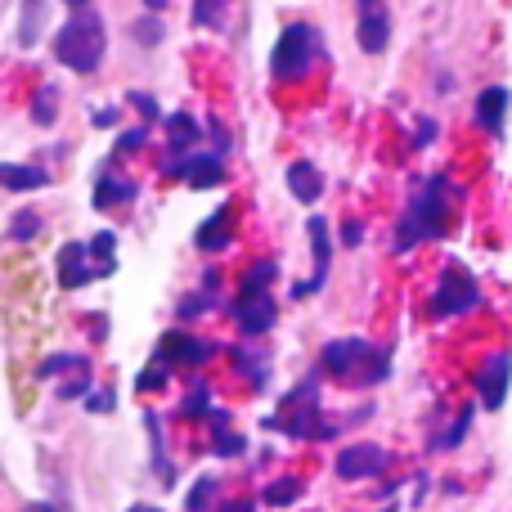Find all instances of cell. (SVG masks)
Wrapping results in <instances>:
<instances>
[{
    "instance_id": "obj_41",
    "label": "cell",
    "mask_w": 512,
    "mask_h": 512,
    "mask_svg": "<svg viewBox=\"0 0 512 512\" xmlns=\"http://www.w3.org/2000/svg\"><path fill=\"white\" fill-rule=\"evenodd\" d=\"M360 239H364L360 221H346V230H342V243H346V248H360Z\"/></svg>"
},
{
    "instance_id": "obj_32",
    "label": "cell",
    "mask_w": 512,
    "mask_h": 512,
    "mask_svg": "<svg viewBox=\"0 0 512 512\" xmlns=\"http://www.w3.org/2000/svg\"><path fill=\"white\" fill-rule=\"evenodd\" d=\"M194 18H198L203 27H216V23H221V0H198Z\"/></svg>"
},
{
    "instance_id": "obj_14",
    "label": "cell",
    "mask_w": 512,
    "mask_h": 512,
    "mask_svg": "<svg viewBox=\"0 0 512 512\" xmlns=\"http://www.w3.org/2000/svg\"><path fill=\"white\" fill-rule=\"evenodd\" d=\"M180 176H185L194 189H212V185H221L225 162H221V153H189Z\"/></svg>"
},
{
    "instance_id": "obj_24",
    "label": "cell",
    "mask_w": 512,
    "mask_h": 512,
    "mask_svg": "<svg viewBox=\"0 0 512 512\" xmlns=\"http://www.w3.org/2000/svg\"><path fill=\"white\" fill-rule=\"evenodd\" d=\"M274 274H279V265H274V261H261L256 270H248V279H243V292H265V283H270Z\"/></svg>"
},
{
    "instance_id": "obj_19",
    "label": "cell",
    "mask_w": 512,
    "mask_h": 512,
    "mask_svg": "<svg viewBox=\"0 0 512 512\" xmlns=\"http://www.w3.org/2000/svg\"><path fill=\"white\" fill-rule=\"evenodd\" d=\"M230 221H234L230 207H221L216 216H207V225L198 230V252H221L225 243H230Z\"/></svg>"
},
{
    "instance_id": "obj_8",
    "label": "cell",
    "mask_w": 512,
    "mask_h": 512,
    "mask_svg": "<svg viewBox=\"0 0 512 512\" xmlns=\"http://www.w3.org/2000/svg\"><path fill=\"white\" fill-rule=\"evenodd\" d=\"M382 468H387V450L382 445H346L342 454H337V477L342 481H364V477H382Z\"/></svg>"
},
{
    "instance_id": "obj_9",
    "label": "cell",
    "mask_w": 512,
    "mask_h": 512,
    "mask_svg": "<svg viewBox=\"0 0 512 512\" xmlns=\"http://www.w3.org/2000/svg\"><path fill=\"white\" fill-rule=\"evenodd\" d=\"M306 230H310V252H315V274H310L306 283H297V288H292V297H310V292L324 288V283H328V261H333V239H328V221H324V216H310Z\"/></svg>"
},
{
    "instance_id": "obj_5",
    "label": "cell",
    "mask_w": 512,
    "mask_h": 512,
    "mask_svg": "<svg viewBox=\"0 0 512 512\" xmlns=\"http://www.w3.org/2000/svg\"><path fill=\"white\" fill-rule=\"evenodd\" d=\"M274 427H283L292 441H324V436H333V427H324V418H319L315 382L297 387L288 400H283V414L274 418Z\"/></svg>"
},
{
    "instance_id": "obj_25",
    "label": "cell",
    "mask_w": 512,
    "mask_h": 512,
    "mask_svg": "<svg viewBox=\"0 0 512 512\" xmlns=\"http://www.w3.org/2000/svg\"><path fill=\"white\" fill-rule=\"evenodd\" d=\"M9 234H14L18 243L36 239V234H41V216H32V212H18V216H14V230H9Z\"/></svg>"
},
{
    "instance_id": "obj_6",
    "label": "cell",
    "mask_w": 512,
    "mask_h": 512,
    "mask_svg": "<svg viewBox=\"0 0 512 512\" xmlns=\"http://www.w3.org/2000/svg\"><path fill=\"white\" fill-rule=\"evenodd\" d=\"M481 301V288L459 261H450L441 270V283H436V297H432V315L436 319H450V315H463Z\"/></svg>"
},
{
    "instance_id": "obj_18",
    "label": "cell",
    "mask_w": 512,
    "mask_h": 512,
    "mask_svg": "<svg viewBox=\"0 0 512 512\" xmlns=\"http://www.w3.org/2000/svg\"><path fill=\"white\" fill-rule=\"evenodd\" d=\"M122 203H135V185L122 176H99L95 185V207L108 212V207H122Z\"/></svg>"
},
{
    "instance_id": "obj_45",
    "label": "cell",
    "mask_w": 512,
    "mask_h": 512,
    "mask_svg": "<svg viewBox=\"0 0 512 512\" xmlns=\"http://www.w3.org/2000/svg\"><path fill=\"white\" fill-rule=\"evenodd\" d=\"M131 512H162V508H149V504H135Z\"/></svg>"
},
{
    "instance_id": "obj_7",
    "label": "cell",
    "mask_w": 512,
    "mask_h": 512,
    "mask_svg": "<svg viewBox=\"0 0 512 512\" xmlns=\"http://www.w3.org/2000/svg\"><path fill=\"white\" fill-rule=\"evenodd\" d=\"M207 360H212V342H203V337H194V333H167L158 346V355H153V364H162V369H171V364L203 369Z\"/></svg>"
},
{
    "instance_id": "obj_12",
    "label": "cell",
    "mask_w": 512,
    "mask_h": 512,
    "mask_svg": "<svg viewBox=\"0 0 512 512\" xmlns=\"http://www.w3.org/2000/svg\"><path fill=\"white\" fill-rule=\"evenodd\" d=\"M355 41H360L364 54H382L391 41V18L382 5H364L360 9V27H355Z\"/></svg>"
},
{
    "instance_id": "obj_29",
    "label": "cell",
    "mask_w": 512,
    "mask_h": 512,
    "mask_svg": "<svg viewBox=\"0 0 512 512\" xmlns=\"http://www.w3.org/2000/svg\"><path fill=\"white\" fill-rule=\"evenodd\" d=\"M86 360H77V355H50V360L41 364V378H54V373H63V369H81Z\"/></svg>"
},
{
    "instance_id": "obj_36",
    "label": "cell",
    "mask_w": 512,
    "mask_h": 512,
    "mask_svg": "<svg viewBox=\"0 0 512 512\" xmlns=\"http://www.w3.org/2000/svg\"><path fill=\"white\" fill-rule=\"evenodd\" d=\"M144 140H149V126H140V131H126L122 140H117V153H131V149H140Z\"/></svg>"
},
{
    "instance_id": "obj_48",
    "label": "cell",
    "mask_w": 512,
    "mask_h": 512,
    "mask_svg": "<svg viewBox=\"0 0 512 512\" xmlns=\"http://www.w3.org/2000/svg\"><path fill=\"white\" fill-rule=\"evenodd\" d=\"M382 512H400V508H382Z\"/></svg>"
},
{
    "instance_id": "obj_37",
    "label": "cell",
    "mask_w": 512,
    "mask_h": 512,
    "mask_svg": "<svg viewBox=\"0 0 512 512\" xmlns=\"http://www.w3.org/2000/svg\"><path fill=\"white\" fill-rule=\"evenodd\" d=\"M131 104L140 108L144 117H158V104H153V95H144V90H131Z\"/></svg>"
},
{
    "instance_id": "obj_15",
    "label": "cell",
    "mask_w": 512,
    "mask_h": 512,
    "mask_svg": "<svg viewBox=\"0 0 512 512\" xmlns=\"http://www.w3.org/2000/svg\"><path fill=\"white\" fill-rule=\"evenodd\" d=\"M477 117H481V126H486L490 135H504V117H508V90H504V86H490V90H481V99H477Z\"/></svg>"
},
{
    "instance_id": "obj_20",
    "label": "cell",
    "mask_w": 512,
    "mask_h": 512,
    "mask_svg": "<svg viewBox=\"0 0 512 512\" xmlns=\"http://www.w3.org/2000/svg\"><path fill=\"white\" fill-rule=\"evenodd\" d=\"M167 131H171V153L189 149V144L203 135V131H198V122H194L189 113H171V117H167Z\"/></svg>"
},
{
    "instance_id": "obj_3",
    "label": "cell",
    "mask_w": 512,
    "mask_h": 512,
    "mask_svg": "<svg viewBox=\"0 0 512 512\" xmlns=\"http://www.w3.org/2000/svg\"><path fill=\"white\" fill-rule=\"evenodd\" d=\"M391 369V351L369 346L364 337H342V342L324 346V373H333L337 382H351V387H373L382 382Z\"/></svg>"
},
{
    "instance_id": "obj_28",
    "label": "cell",
    "mask_w": 512,
    "mask_h": 512,
    "mask_svg": "<svg viewBox=\"0 0 512 512\" xmlns=\"http://www.w3.org/2000/svg\"><path fill=\"white\" fill-rule=\"evenodd\" d=\"M185 414H189V418H203V414H207V382H203V378H198V382H194V391H189Z\"/></svg>"
},
{
    "instance_id": "obj_44",
    "label": "cell",
    "mask_w": 512,
    "mask_h": 512,
    "mask_svg": "<svg viewBox=\"0 0 512 512\" xmlns=\"http://www.w3.org/2000/svg\"><path fill=\"white\" fill-rule=\"evenodd\" d=\"M23 512H59L54 504H32V508H23Z\"/></svg>"
},
{
    "instance_id": "obj_30",
    "label": "cell",
    "mask_w": 512,
    "mask_h": 512,
    "mask_svg": "<svg viewBox=\"0 0 512 512\" xmlns=\"http://www.w3.org/2000/svg\"><path fill=\"white\" fill-rule=\"evenodd\" d=\"M113 248H117V239H113V230H104V234H95V239L86 243V252L90 256H99V261H108L113 256Z\"/></svg>"
},
{
    "instance_id": "obj_4",
    "label": "cell",
    "mask_w": 512,
    "mask_h": 512,
    "mask_svg": "<svg viewBox=\"0 0 512 512\" xmlns=\"http://www.w3.org/2000/svg\"><path fill=\"white\" fill-rule=\"evenodd\" d=\"M315 59H319V32L310 23H292V27H283L279 45H274L270 72L279 81H297L315 68Z\"/></svg>"
},
{
    "instance_id": "obj_34",
    "label": "cell",
    "mask_w": 512,
    "mask_h": 512,
    "mask_svg": "<svg viewBox=\"0 0 512 512\" xmlns=\"http://www.w3.org/2000/svg\"><path fill=\"white\" fill-rule=\"evenodd\" d=\"M234 360H239L243 373H248V378H256V387H261V382H265V360H252V351H239Z\"/></svg>"
},
{
    "instance_id": "obj_23",
    "label": "cell",
    "mask_w": 512,
    "mask_h": 512,
    "mask_svg": "<svg viewBox=\"0 0 512 512\" xmlns=\"http://www.w3.org/2000/svg\"><path fill=\"white\" fill-rule=\"evenodd\" d=\"M265 504L270 508H283V504H292V499H301V481H292V477H283V481H274V486H265Z\"/></svg>"
},
{
    "instance_id": "obj_11",
    "label": "cell",
    "mask_w": 512,
    "mask_h": 512,
    "mask_svg": "<svg viewBox=\"0 0 512 512\" xmlns=\"http://www.w3.org/2000/svg\"><path fill=\"white\" fill-rule=\"evenodd\" d=\"M234 319H239V333H270L274 319H279V306H274V297H265V292H239V301H234Z\"/></svg>"
},
{
    "instance_id": "obj_26",
    "label": "cell",
    "mask_w": 512,
    "mask_h": 512,
    "mask_svg": "<svg viewBox=\"0 0 512 512\" xmlns=\"http://www.w3.org/2000/svg\"><path fill=\"white\" fill-rule=\"evenodd\" d=\"M86 391H90V364H86V369H77V378L63 382V387H59V400H77V396H86Z\"/></svg>"
},
{
    "instance_id": "obj_17",
    "label": "cell",
    "mask_w": 512,
    "mask_h": 512,
    "mask_svg": "<svg viewBox=\"0 0 512 512\" xmlns=\"http://www.w3.org/2000/svg\"><path fill=\"white\" fill-rule=\"evenodd\" d=\"M288 189L297 203H315L319 189H324V180H319V171L310 167V162H292L288 167Z\"/></svg>"
},
{
    "instance_id": "obj_10",
    "label": "cell",
    "mask_w": 512,
    "mask_h": 512,
    "mask_svg": "<svg viewBox=\"0 0 512 512\" xmlns=\"http://www.w3.org/2000/svg\"><path fill=\"white\" fill-rule=\"evenodd\" d=\"M508 382H512V355L508 351H495L486 364L477 369V396L486 409H499L508 396Z\"/></svg>"
},
{
    "instance_id": "obj_33",
    "label": "cell",
    "mask_w": 512,
    "mask_h": 512,
    "mask_svg": "<svg viewBox=\"0 0 512 512\" xmlns=\"http://www.w3.org/2000/svg\"><path fill=\"white\" fill-rule=\"evenodd\" d=\"M162 382H167V369H162V364H153V369H144L140 378H135V387H140V391H158Z\"/></svg>"
},
{
    "instance_id": "obj_43",
    "label": "cell",
    "mask_w": 512,
    "mask_h": 512,
    "mask_svg": "<svg viewBox=\"0 0 512 512\" xmlns=\"http://www.w3.org/2000/svg\"><path fill=\"white\" fill-rule=\"evenodd\" d=\"M216 512H252L248 499H239V504H225V508H216Z\"/></svg>"
},
{
    "instance_id": "obj_21",
    "label": "cell",
    "mask_w": 512,
    "mask_h": 512,
    "mask_svg": "<svg viewBox=\"0 0 512 512\" xmlns=\"http://www.w3.org/2000/svg\"><path fill=\"white\" fill-rule=\"evenodd\" d=\"M41 18H45V0H23V18H18V41L36 45L41 36Z\"/></svg>"
},
{
    "instance_id": "obj_35",
    "label": "cell",
    "mask_w": 512,
    "mask_h": 512,
    "mask_svg": "<svg viewBox=\"0 0 512 512\" xmlns=\"http://www.w3.org/2000/svg\"><path fill=\"white\" fill-rule=\"evenodd\" d=\"M216 454H225V459H234V454H243V436H234V432H225V436H216V445H212Z\"/></svg>"
},
{
    "instance_id": "obj_1",
    "label": "cell",
    "mask_w": 512,
    "mask_h": 512,
    "mask_svg": "<svg viewBox=\"0 0 512 512\" xmlns=\"http://www.w3.org/2000/svg\"><path fill=\"white\" fill-rule=\"evenodd\" d=\"M445 221H450V180L432 176L414 198H409L405 216H400V230H396V252L418 248L423 239H441Z\"/></svg>"
},
{
    "instance_id": "obj_13",
    "label": "cell",
    "mask_w": 512,
    "mask_h": 512,
    "mask_svg": "<svg viewBox=\"0 0 512 512\" xmlns=\"http://www.w3.org/2000/svg\"><path fill=\"white\" fill-rule=\"evenodd\" d=\"M90 261V252H86V243H68V248L59 252V283L63 288H86L90 279H95V265H86Z\"/></svg>"
},
{
    "instance_id": "obj_2",
    "label": "cell",
    "mask_w": 512,
    "mask_h": 512,
    "mask_svg": "<svg viewBox=\"0 0 512 512\" xmlns=\"http://www.w3.org/2000/svg\"><path fill=\"white\" fill-rule=\"evenodd\" d=\"M104 45H108L104 18L90 5H81L77 14L59 27V36H54V59L72 72H95L99 63H104Z\"/></svg>"
},
{
    "instance_id": "obj_22",
    "label": "cell",
    "mask_w": 512,
    "mask_h": 512,
    "mask_svg": "<svg viewBox=\"0 0 512 512\" xmlns=\"http://www.w3.org/2000/svg\"><path fill=\"white\" fill-rule=\"evenodd\" d=\"M468 427H472V405L463 409V414H459V423H454L450 432H436V436H432V441H427V445H432V450H454V445H459L463 436H468Z\"/></svg>"
},
{
    "instance_id": "obj_16",
    "label": "cell",
    "mask_w": 512,
    "mask_h": 512,
    "mask_svg": "<svg viewBox=\"0 0 512 512\" xmlns=\"http://www.w3.org/2000/svg\"><path fill=\"white\" fill-rule=\"evenodd\" d=\"M45 171L41 167H18V162H0V189H14V194H32L45 189Z\"/></svg>"
},
{
    "instance_id": "obj_27",
    "label": "cell",
    "mask_w": 512,
    "mask_h": 512,
    "mask_svg": "<svg viewBox=\"0 0 512 512\" xmlns=\"http://www.w3.org/2000/svg\"><path fill=\"white\" fill-rule=\"evenodd\" d=\"M212 495H216V477H203L194 490H189V504H185V508H189V512H203Z\"/></svg>"
},
{
    "instance_id": "obj_40",
    "label": "cell",
    "mask_w": 512,
    "mask_h": 512,
    "mask_svg": "<svg viewBox=\"0 0 512 512\" xmlns=\"http://www.w3.org/2000/svg\"><path fill=\"white\" fill-rule=\"evenodd\" d=\"M432 135H436V122H432V117H423V122H418L414 144H418V149H423V144H432Z\"/></svg>"
},
{
    "instance_id": "obj_38",
    "label": "cell",
    "mask_w": 512,
    "mask_h": 512,
    "mask_svg": "<svg viewBox=\"0 0 512 512\" xmlns=\"http://www.w3.org/2000/svg\"><path fill=\"white\" fill-rule=\"evenodd\" d=\"M113 405H117L113 391H95V396H90V409H95V414H108Z\"/></svg>"
},
{
    "instance_id": "obj_46",
    "label": "cell",
    "mask_w": 512,
    "mask_h": 512,
    "mask_svg": "<svg viewBox=\"0 0 512 512\" xmlns=\"http://www.w3.org/2000/svg\"><path fill=\"white\" fill-rule=\"evenodd\" d=\"M63 5H72V9H81V5H90V0H63Z\"/></svg>"
},
{
    "instance_id": "obj_31",
    "label": "cell",
    "mask_w": 512,
    "mask_h": 512,
    "mask_svg": "<svg viewBox=\"0 0 512 512\" xmlns=\"http://www.w3.org/2000/svg\"><path fill=\"white\" fill-rule=\"evenodd\" d=\"M32 117H36V122H54V86L41 90V99L32 104Z\"/></svg>"
},
{
    "instance_id": "obj_39",
    "label": "cell",
    "mask_w": 512,
    "mask_h": 512,
    "mask_svg": "<svg viewBox=\"0 0 512 512\" xmlns=\"http://www.w3.org/2000/svg\"><path fill=\"white\" fill-rule=\"evenodd\" d=\"M135 36H140V41H162V23H149V18H144V23H135Z\"/></svg>"
},
{
    "instance_id": "obj_42",
    "label": "cell",
    "mask_w": 512,
    "mask_h": 512,
    "mask_svg": "<svg viewBox=\"0 0 512 512\" xmlns=\"http://www.w3.org/2000/svg\"><path fill=\"white\" fill-rule=\"evenodd\" d=\"M117 122V108H104V113H95V126H113Z\"/></svg>"
},
{
    "instance_id": "obj_47",
    "label": "cell",
    "mask_w": 512,
    "mask_h": 512,
    "mask_svg": "<svg viewBox=\"0 0 512 512\" xmlns=\"http://www.w3.org/2000/svg\"><path fill=\"white\" fill-rule=\"evenodd\" d=\"M364 5H382V0H360V9H364Z\"/></svg>"
}]
</instances>
